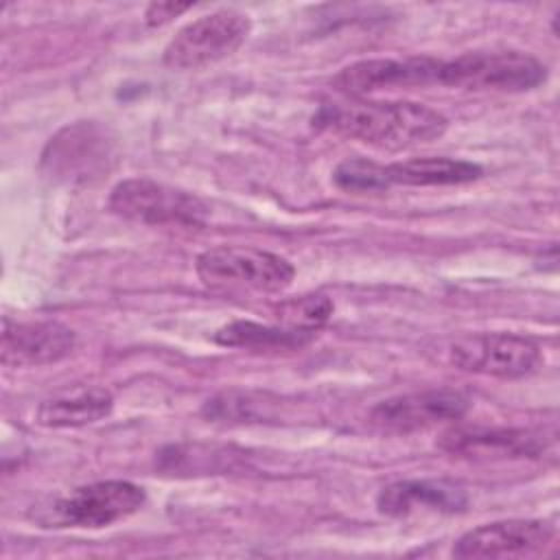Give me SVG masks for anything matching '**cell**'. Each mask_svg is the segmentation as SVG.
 <instances>
[{"instance_id": "obj_11", "label": "cell", "mask_w": 560, "mask_h": 560, "mask_svg": "<svg viewBox=\"0 0 560 560\" xmlns=\"http://www.w3.org/2000/svg\"><path fill=\"white\" fill-rule=\"evenodd\" d=\"M438 446L470 459L538 457L545 451V435L514 427H453L442 433Z\"/></svg>"}, {"instance_id": "obj_6", "label": "cell", "mask_w": 560, "mask_h": 560, "mask_svg": "<svg viewBox=\"0 0 560 560\" xmlns=\"http://www.w3.org/2000/svg\"><path fill=\"white\" fill-rule=\"evenodd\" d=\"M245 13L221 9L182 26L166 44L162 61L171 70H197L232 55L249 35Z\"/></svg>"}, {"instance_id": "obj_19", "label": "cell", "mask_w": 560, "mask_h": 560, "mask_svg": "<svg viewBox=\"0 0 560 560\" xmlns=\"http://www.w3.org/2000/svg\"><path fill=\"white\" fill-rule=\"evenodd\" d=\"M332 302L330 298L322 293H311V295H300L293 300H287L278 308V322L284 328L300 330V332H311L315 335L332 315Z\"/></svg>"}, {"instance_id": "obj_21", "label": "cell", "mask_w": 560, "mask_h": 560, "mask_svg": "<svg viewBox=\"0 0 560 560\" xmlns=\"http://www.w3.org/2000/svg\"><path fill=\"white\" fill-rule=\"evenodd\" d=\"M192 4L188 2H151L144 11V20L149 26H158V24H164L173 18H177L179 13L188 11Z\"/></svg>"}, {"instance_id": "obj_15", "label": "cell", "mask_w": 560, "mask_h": 560, "mask_svg": "<svg viewBox=\"0 0 560 560\" xmlns=\"http://www.w3.org/2000/svg\"><path fill=\"white\" fill-rule=\"evenodd\" d=\"M483 175V168L468 160H455L444 155L411 158L394 164H385V177L389 188L402 186H457L475 182Z\"/></svg>"}, {"instance_id": "obj_9", "label": "cell", "mask_w": 560, "mask_h": 560, "mask_svg": "<svg viewBox=\"0 0 560 560\" xmlns=\"http://www.w3.org/2000/svg\"><path fill=\"white\" fill-rule=\"evenodd\" d=\"M468 407V396L457 389H424L381 400L372 409L370 420L385 431L409 433L440 422H455Z\"/></svg>"}, {"instance_id": "obj_3", "label": "cell", "mask_w": 560, "mask_h": 560, "mask_svg": "<svg viewBox=\"0 0 560 560\" xmlns=\"http://www.w3.org/2000/svg\"><path fill=\"white\" fill-rule=\"evenodd\" d=\"M195 269L206 287L221 291L278 293L284 291L295 276L293 265L284 256L241 245L206 249L199 254Z\"/></svg>"}, {"instance_id": "obj_1", "label": "cell", "mask_w": 560, "mask_h": 560, "mask_svg": "<svg viewBox=\"0 0 560 560\" xmlns=\"http://www.w3.org/2000/svg\"><path fill=\"white\" fill-rule=\"evenodd\" d=\"M313 122L319 129L361 140L378 149H409L446 131V118L411 101H352L322 105Z\"/></svg>"}, {"instance_id": "obj_12", "label": "cell", "mask_w": 560, "mask_h": 560, "mask_svg": "<svg viewBox=\"0 0 560 560\" xmlns=\"http://www.w3.org/2000/svg\"><path fill=\"white\" fill-rule=\"evenodd\" d=\"M442 59L407 57V59H363L346 66L332 79V85L346 94H368L396 85H431L438 83Z\"/></svg>"}, {"instance_id": "obj_14", "label": "cell", "mask_w": 560, "mask_h": 560, "mask_svg": "<svg viewBox=\"0 0 560 560\" xmlns=\"http://www.w3.org/2000/svg\"><path fill=\"white\" fill-rule=\"evenodd\" d=\"M468 497L462 486L446 479H407L385 486L376 497V508L387 516H409L413 512H462Z\"/></svg>"}, {"instance_id": "obj_7", "label": "cell", "mask_w": 560, "mask_h": 560, "mask_svg": "<svg viewBox=\"0 0 560 560\" xmlns=\"http://www.w3.org/2000/svg\"><path fill=\"white\" fill-rule=\"evenodd\" d=\"M451 363L466 372L497 378H521L540 365V348L514 332H475L459 337L448 350Z\"/></svg>"}, {"instance_id": "obj_8", "label": "cell", "mask_w": 560, "mask_h": 560, "mask_svg": "<svg viewBox=\"0 0 560 560\" xmlns=\"http://www.w3.org/2000/svg\"><path fill=\"white\" fill-rule=\"evenodd\" d=\"M553 536V527L538 518H508L479 525L462 534L453 545L455 558H527L540 553Z\"/></svg>"}, {"instance_id": "obj_5", "label": "cell", "mask_w": 560, "mask_h": 560, "mask_svg": "<svg viewBox=\"0 0 560 560\" xmlns=\"http://www.w3.org/2000/svg\"><path fill=\"white\" fill-rule=\"evenodd\" d=\"M109 210L144 225L197 228L208 217V208L199 197L147 177L118 182L109 195Z\"/></svg>"}, {"instance_id": "obj_16", "label": "cell", "mask_w": 560, "mask_h": 560, "mask_svg": "<svg viewBox=\"0 0 560 560\" xmlns=\"http://www.w3.org/2000/svg\"><path fill=\"white\" fill-rule=\"evenodd\" d=\"M114 398L103 387H79L46 398L35 413V422L48 429L92 424L112 413Z\"/></svg>"}, {"instance_id": "obj_17", "label": "cell", "mask_w": 560, "mask_h": 560, "mask_svg": "<svg viewBox=\"0 0 560 560\" xmlns=\"http://www.w3.org/2000/svg\"><path fill=\"white\" fill-rule=\"evenodd\" d=\"M313 339L311 332L291 330L284 326H265L247 319L230 322L214 332V341L225 348L245 350H295Z\"/></svg>"}, {"instance_id": "obj_20", "label": "cell", "mask_w": 560, "mask_h": 560, "mask_svg": "<svg viewBox=\"0 0 560 560\" xmlns=\"http://www.w3.org/2000/svg\"><path fill=\"white\" fill-rule=\"evenodd\" d=\"M332 182L337 188L346 192H383L389 188L387 177H385V164L365 160V158H350L343 160L335 173Z\"/></svg>"}, {"instance_id": "obj_4", "label": "cell", "mask_w": 560, "mask_h": 560, "mask_svg": "<svg viewBox=\"0 0 560 560\" xmlns=\"http://www.w3.org/2000/svg\"><path fill=\"white\" fill-rule=\"evenodd\" d=\"M545 66L521 50H477L455 59H442L440 85L466 90H499L525 92L545 81Z\"/></svg>"}, {"instance_id": "obj_13", "label": "cell", "mask_w": 560, "mask_h": 560, "mask_svg": "<svg viewBox=\"0 0 560 560\" xmlns=\"http://www.w3.org/2000/svg\"><path fill=\"white\" fill-rule=\"evenodd\" d=\"M109 158V144L101 127L92 122H79L66 127L50 138L44 151V164L48 171L63 179H90L105 168Z\"/></svg>"}, {"instance_id": "obj_18", "label": "cell", "mask_w": 560, "mask_h": 560, "mask_svg": "<svg viewBox=\"0 0 560 560\" xmlns=\"http://www.w3.org/2000/svg\"><path fill=\"white\" fill-rule=\"evenodd\" d=\"M278 402L260 392H223L203 405V416L214 422H265L276 416Z\"/></svg>"}, {"instance_id": "obj_2", "label": "cell", "mask_w": 560, "mask_h": 560, "mask_svg": "<svg viewBox=\"0 0 560 560\" xmlns=\"http://www.w3.org/2000/svg\"><path fill=\"white\" fill-rule=\"evenodd\" d=\"M144 490L131 481L109 479L44 499L33 505L31 521L39 527L98 529L136 514L144 503Z\"/></svg>"}, {"instance_id": "obj_10", "label": "cell", "mask_w": 560, "mask_h": 560, "mask_svg": "<svg viewBox=\"0 0 560 560\" xmlns=\"http://www.w3.org/2000/svg\"><path fill=\"white\" fill-rule=\"evenodd\" d=\"M74 332L52 319H2L0 361L7 368H37L66 359L74 348Z\"/></svg>"}]
</instances>
